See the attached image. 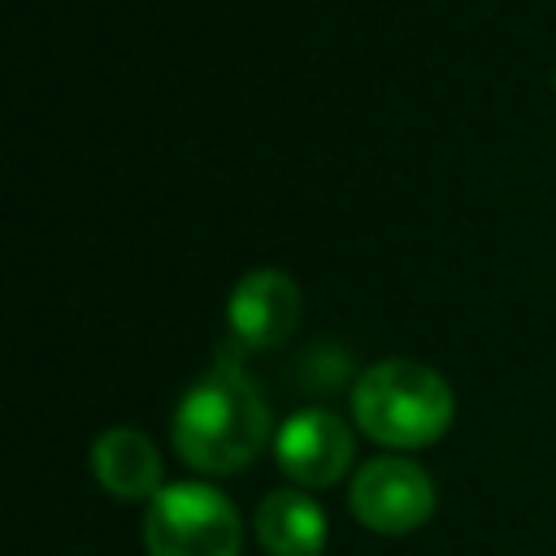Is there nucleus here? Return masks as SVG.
I'll return each mask as SVG.
<instances>
[{
  "label": "nucleus",
  "instance_id": "f257e3e1",
  "mask_svg": "<svg viewBox=\"0 0 556 556\" xmlns=\"http://www.w3.org/2000/svg\"><path fill=\"white\" fill-rule=\"evenodd\" d=\"M174 452L208 473H239L252 465L269 439V404L261 400L256 382L235 365V352H217V361L182 391L174 421Z\"/></svg>",
  "mask_w": 556,
  "mask_h": 556
},
{
  "label": "nucleus",
  "instance_id": "f03ea898",
  "mask_svg": "<svg viewBox=\"0 0 556 556\" xmlns=\"http://www.w3.org/2000/svg\"><path fill=\"white\" fill-rule=\"evenodd\" d=\"M352 417L382 447H426L452 426L456 395L439 369L391 356L356 378Z\"/></svg>",
  "mask_w": 556,
  "mask_h": 556
},
{
  "label": "nucleus",
  "instance_id": "7ed1b4c3",
  "mask_svg": "<svg viewBox=\"0 0 556 556\" xmlns=\"http://www.w3.org/2000/svg\"><path fill=\"white\" fill-rule=\"evenodd\" d=\"M148 556H239L235 504L208 482H169L143 513Z\"/></svg>",
  "mask_w": 556,
  "mask_h": 556
},
{
  "label": "nucleus",
  "instance_id": "20e7f679",
  "mask_svg": "<svg viewBox=\"0 0 556 556\" xmlns=\"http://www.w3.org/2000/svg\"><path fill=\"white\" fill-rule=\"evenodd\" d=\"M348 504L356 521L374 534H408L434 513V482L421 465L404 456H378L365 469H356Z\"/></svg>",
  "mask_w": 556,
  "mask_h": 556
},
{
  "label": "nucleus",
  "instance_id": "39448f33",
  "mask_svg": "<svg viewBox=\"0 0 556 556\" xmlns=\"http://www.w3.org/2000/svg\"><path fill=\"white\" fill-rule=\"evenodd\" d=\"M274 456L295 486H330L352 465V430L330 408H300L278 426Z\"/></svg>",
  "mask_w": 556,
  "mask_h": 556
},
{
  "label": "nucleus",
  "instance_id": "423d86ee",
  "mask_svg": "<svg viewBox=\"0 0 556 556\" xmlns=\"http://www.w3.org/2000/svg\"><path fill=\"white\" fill-rule=\"evenodd\" d=\"M226 321H230V339L235 348L248 352H265L291 339V330L300 326V287L287 269H248L226 304Z\"/></svg>",
  "mask_w": 556,
  "mask_h": 556
},
{
  "label": "nucleus",
  "instance_id": "0eeeda50",
  "mask_svg": "<svg viewBox=\"0 0 556 556\" xmlns=\"http://www.w3.org/2000/svg\"><path fill=\"white\" fill-rule=\"evenodd\" d=\"M91 478L117 500H156L161 482V452L135 426H113L91 443Z\"/></svg>",
  "mask_w": 556,
  "mask_h": 556
},
{
  "label": "nucleus",
  "instance_id": "6e6552de",
  "mask_svg": "<svg viewBox=\"0 0 556 556\" xmlns=\"http://www.w3.org/2000/svg\"><path fill=\"white\" fill-rule=\"evenodd\" d=\"M326 513L304 491H269L256 508V539L269 556H321Z\"/></svg>",
  "mask_w": 556,
  "mask_h": 556
},
{
  "label": "nucleus",
  "instance_id": "1a4fd4ad",
  "mask_svg": "<svg viewBox=\"0 0 556 556\" xmlns=\"http://www.w3.org/2000/svg\"><path fill=\"white\" fill-rule=\"evenodd\" d=\"M552 83H556V70H552Z\"/></svg>",
  "mask_w": 556,
  "mask_h": 556
}]
</instances>
